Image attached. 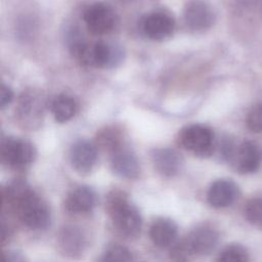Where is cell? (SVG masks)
<instances>
[{"label": "cell", "instance_id": "12", "mask_svg": "<svg viewBox=\"0 0 262 262\" xmlns=\"http://www.w3.org/2000/svg\"><path fill=\"white\" fill-rule=\"evenodd\" d=\"M239 194L237 184L230 179H217L210 185L207 191L209 205L216 209L226 208L232 205Z\"/></svg>", "mask_w": 262, "mask_h": 262}, {"label": "cell", "instance_id": "17", "mask_svg": "<svg viewBox=\"0 0 262 262\" xmlns=\"http://www.w3.org/2000/svg\"><path fill=\"white\" fill-rule=\"evenodd\" d=\"M151 161L156 170L166 177L176 175L182 167L181 156L176 150L168 147L152 150Z\"/></svg>", "mask_w": 262, "mask_h": 262}, {"label": "cell", "instance_id": "22", "mask_svg": "<svg viewBox=\"0 0 262 262\" xmlns=\"http://www.w3.org/2000/svg\"><path fill=\"white\" fill-rule=\"evenodd\" d=\"M97 143L107 151L112 152L114 149L124 144L120 131L116 128H105L97 136Z\"/></svg>", "mask_w": 262, "mask_h": 262}, {"label": "cell", "instance_id": "21", "mask_svg": "<svg viewBox=\"0 0 262 262\" xmlns=\"http://www.w3.org/2000/svg\"><path fill=\"white\" fill-rule=\"evenodd\" d=\"M216 262H250V257L244 246L230 244L219 253Z\"/></svg>", "mask_w": 262, "mask_h": 262}, {"label": "cell", "instance_id": "25", "mask_svg": "<svg viewBox=\"0 0 262 262\" xmlns=\"http://www.w3.org/2000/svg\"><path fill=\"white\" fill-rule=\"evenodd\" d=\"M247 128L253 133H262V103L254 105L246 116Z\"/></svg>", "mask_w": 262, "mask_h": 262}, {"label": "cell", "instance_id": "15", "mask_svg": "<svg viewBox=\"0 0 262 262\" xmlns=\"http://www.w3.org/2000/svg\"><path fill=\"white\" fill-rule=\"evenodd\" d=\"M96 203L94 190L86 185H79L73 188L67 195L66 209L75 214H82L91 211Z\"/></svg>", "mask_w": 262, "mask_h": 262}, {"label": "cell", "instance_id": "9", "mask_svg": "<svg viewBox=\"0 0 262 262\" xmlns=\"http://www.w3.org/2000/svg\"><path fill=\"white\" fill-rule=\"evenodd\" d=\"M139 28L144 36L154 41L169 38L175 29V20L168 12L154 11L140 19Z\"/></svg>", "mask_w": 262, "mask_h": 262}, {"label": "cell", "instance_id": "5", "mask_svg": "<svg viewBox=\"0 0 262 262\" xmlns=\"http://www.w3.org/2000/svg\"><path fill=\"white\" fill-rule=\"evenodd\" d=\"M124 55V49L121 45L99 40L89 44L80 62L88 67L111 69L120 64Z\"/></svg>", "mask_w": 262, "mask_h": 262}, {"label": "cell", "instance_id": "4", "mask_svg": "<svg viewBox=\"0 0 262 262\" xmlns=\"http://www.w3.org/2000/svg\"><path fill=\"white\" fill-rule=\"evenodd\" d=\"M0 156L2 163L10 169L23 170L28 168L36 158L33 143L18 137H5L1 141Z\"/></svg>", "mask_w": 262, "mask_h": 262}, {"label": "cell", "instance_id": "7", "mask_svg": "<svg viewBox=\"0 0 262 262\" xmlns=\"http://www.w3.org/2000/svg\"><path fill=\"white\" fill-rule=\"evenodd\" d=\"M228 163L239 174L254 173L262 164V147L252 140L236 142Z\"/></svg>", "mask_w": 262, "mask_h": 262}, {"label": "cell", "instance_id": "1", "mask_svg": "<svg viewBox=\"0 0 262 262\" xmlns=\"http://www.w3.org/2000/svg\"><path fill=\"white\" fill-rule=\"evenodd\" d=\"M3 203L29 228L45 229L50 224L48 205L25 179H14L3 188Z\"/></svg>", "mask_w": 262, "mask_h": 262}, {"label": "cell", "instance_id": "16", "mask_svg": "<svg viewBox=\"0 0 262 262\" xmlns=\"http://www.w3.org/2000/svg\"><path fill=\"white\" fill-rule=\"evenodd\" d=\"M58 246L64 255L77 257L83 253L86 238L81 228L75 225H66L58 233Z\"/></svg>", "mask_w": 262, "mask_h": 262}, {"label": "cell", "instance_id": "11", "mask_svg": "<svg viewBox=\"0 0 262 262\" xmlns=\"http://www.w3.org/2000/svg\"><path fill=\"white\" fill-rule=\"evenodd\" d=\"M111 155L113 172L125 179H135L140 173V166L135 154L125 144L114 149Z\"/></svg>", "mask_w": 262, "mask_h": 262}, {"label": "cell", "instance_id": "2", "mask_svg": "<svg viewBox=\"0 0 262 262\" xmlns=\"http://www.w3.org/2000/svg\"><path fill=\"white\" fill-rule=\"evenodd\" d=\"M105 208L117 230L128 237H135L140 233L142 219L137 208L132 205L128 195L120 190L114 189L108 192L105 200Z\"/></svg>", "mask_w": 262, "mask_h": 262}, {"label": "cell", "instance_id": "27", "mask_svg": "<svg viewBox=\"0 0 262 262\" xmlns=\"http://www.w3.org/2000/svg\"><path fill=\"white\" fill-rule=\"evenodd\" d=\"M2 262H28L23 253L18 251H6L2 255Z\"/></svg>", "mask_w": 262, "mask_h": 262}, {"label": "cell", "instance_id": "3", "mask_svg": "<svg viewBox=\"0 0 262 262\" xmlns=\"http://www.w3.org/2000/svg\"><path fill=\"white\" fill-rule=\"evenodd\" d=\"M180 145L196 157L207 158L216 148L215 135L212 129L202 124H191L184 127L178 135Z\"/></svg>", "mask_w": 262, "mask_h": 262}, {"label": "cell", "instance_id": "19", "mask_svg": "<svg viewBox=\"0 0 262 262\" xmlns=\"http://www.w3.org/2000/svg\"><path fill=\"white\" fill-rule=\"evenodd\" d=\"M49 110L56 122L66 123L75 117L78 103L74 97L68 94H58L50 100Z\"/></svg>", "mask_w": 262, "mask_h": 262}, {"label": "cell", "instance_id": "6", "mask_svg": "<svg viewBox=\"0 0 262 262\" xmlns=\"http://www.w3.org/2000/svg\"><path fill=\"white\" fill-rule=\"evenodd\" d=\"M83 19L88 31L96 36L112 32L118 23L114 8L104 2H93L83 11Z\"/></svg>", "mask_w": 262, "mask_h": 262}, {"label": "cell", "instance_id": "10", "mask_svg": "<svg viewBox=\"0 0 262 262\" xmlns=\"http://www.w3.org/2000/svg\"><path fill=\"white\" fill-rule=\"evenodd\" d=\"M98 157L97 145L88 139H78L70 149V161L73 168L82 174L90 172Z\"/></svg>", "mask_w": 262, "mask_h": 262}, {"label": "cell", "instance_id": "13", "mask_svg": "<svg viewBox=\"0 0 262 262\" xmlns=\"http://www.w3.org/2000/svg\"><path fill=\"white\" fill-rule=\"evenodd\" d=\"M194 256L211 254L219 242L218 231L210 225H201L184 236Z\"/></svg>", "mask_w": 262, "mask_h": 262}, {"label": "cell", "instance_id": "18", "mask_svg": "<svg viewBox=\"0 0 262 262\" xmlns=\"http://www.w3.org/2000/svg\"><path fill=\"white\" fill-rule=\"evenodd\" d=\"M177 233L178 227L176 223L169 218L156 219L149 228L150 239L160 248L173 245L176 241Z\"/></svg>", "mask_w": 262, "mask_h": 262}, {"label": "cell", "instance_id": "28", "mask_svg": "<svg viewBox=\"0 0 262 262\" xmlns=\"http://www.w3.org/2000/svg\"><path fill=\"white\" fill-rule=\"evenodd\" d=\"M120 1H122V2H130L132 0H120Z\"/></svg>", "mask_w": 262, "mask_h": 262}, {"label": "cell", "instance_id": "24", "mask_svg": "<svg viewBox=\"0 0 262 262\" xmlns=\"http://www.w3.org/2000/svg\"><path fill=\"white\" fill-rule=\"evenodd\" d=\"M194 257L193 252L184 237L172 245L170 250V259L173 262H191Z\"/></svg>", "mask_w": 262, "mask_h": 262}, {"label": "cell", "instance_id": "23", "mask_svg": "<svg viewBox=\"0 0 262 262\" xmlns=\"http://www.w3.org/2000/svg\"><path fill=\"white\" fill-rule=\"evenodd\" d=\"M244 215L250 224L262 228V198L249 200L245 205Z\"/></svg>", "mask_w": 262, "mask_h": 262}, {"label": "cell", "instance_id": "26", "mask_svg": "<svg viewBox=\"0 0 262 262\" xmlns=\"http://www.w3.org/2000/svg\"><path fill=\"white\" fill-rule=\"evenodd\" d=\"M13 99V92L10 89L9 86L2 84L1 86V90H0V104H1V108L6 107L7 105L10 104V102Z\"/></svg>", "mask_w": 262, "mask_h": 262}, {"label": "cell", "instance_id": "14", "mask_svg": "<svg viewBox=\"0 0 262 262\" xmlns=\"http://www.w3.org/2000/svg\"><path fill=\"white\" fill-rule=\"evenodd\" d=\"M43 99L35 92H25L17 104V118L26 127H37L43 118Z\"/></svg>", "mask_w": 262, "mask_h": 262}, {"label": "cell", "instance_id": "20", "mask_svg": "<svg viewBox=\"0 0 262 262\" xmlns=\"http://www.w3.org/2000/svg\"><path fill=\"white\" fill-rule=\"evenodd\" d=\"M99 262H136V260L128 248L113 244L105 249Z\"/></svg>", "mask_w": 262, "mask_h": 262}, {"label": "cell", "instance_id": "8", "mask_svg": "<svg viewBox=\"0 0 262 262\" xmlns=\"http://www.w3.org/2000/svg\"><path fill=\"white\" fill-rule=\"evenodd\" d=\"M183 20L188 29L194 32H203L213 27L216 20V12L208 2L192 0L184 6Z\"/></svg>", "mask_w": 262, "mask_h": 262}]
</instances>
